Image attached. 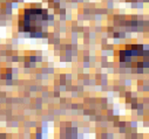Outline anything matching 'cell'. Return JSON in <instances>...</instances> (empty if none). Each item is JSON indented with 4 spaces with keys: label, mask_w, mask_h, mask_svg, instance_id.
<instances>
[{
    "label": "cell",
    "mask_w": 149,
    "mask_h": 139,
    "mask_svg": "<svg viewBox=\"0 0 149 139\" xmlns=\"http://www.w3.org/2000/svg\"><path fill=\"white\" fill-rule=\"evenodd\" d=\"M48 20L49 15L45 10H26L19 22V30L31 34V36L39 38L45 33V29L48 26Z\"/></svg>",
    "instance_id": "cell-1"
}]
</instances>
